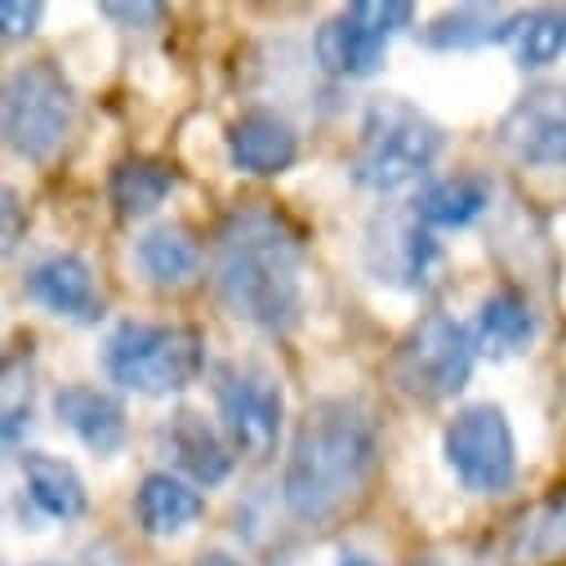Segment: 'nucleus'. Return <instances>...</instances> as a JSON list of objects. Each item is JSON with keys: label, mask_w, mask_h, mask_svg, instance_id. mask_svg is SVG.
Returning a JSON list of instances; mask_svg holds the SVG:
<instances>
[{"label": "nucleus", "mask_w": 566, "mask_h": 566, "mask_svg": "<svg viewBox=\"0 0 566 566\" xmlns=\"http://www.w3.org/2000/svg\"><path fill=\"white\" fill-rule=\"evenodd\" d=\"M210 272L223 308L237 322L263 335H286L300 326L308 300V254L300 228L281 210L263 201L232 210L214 237Z\"/></svg>", "instance_id": "1"}, {"label": "nucleus", "mask_w": 566, "mask_h": 566, "mask_svg": "<svg viewBox=\"0 0 566 566\" xmlns=\"http://www.w3.org/2000/svg\"><path fill=\"white\" fill-rule=\"evenodd\" d=\"M379 423L361 401L326 397L313 401L281 469V504L295 522L322 526L339 517L375 478Z\"/></svg>", "instance_id": "2"}, {"label": "nucleus", "mask_w": 566, "mask_h": 566, "mask_svg": "<svg viewBox=\"0 0 566 566\" xmlns=\"http://www.w3.org/2000/svg\"><path fill=\"white\" fill-rule=\"evenodd\" d=\"M442 148L447 134L429 112L406 98H370L353 148V179L379 197L401 192L433 170Z\"/></svg>", "instance_id": "3"}, {"label": "nucleus", "mask_w": 566, "mask_h": 566, "mask_svg": "<svg viewBox=\"0 0 566 566\" xmlns=\"http://www.w3.org/2000/svg\"><path fill=\"white\" fill-rule=\"evenodd\" d=\"M103 370L112 384L138 397H175L206 370V339L192 326L120 322L103 344Z\"/></svg>", "instance_id": "4"}, {"label": "nucleus", "mask_w": 566, "mask_h": 566, "mask_svg": "<svg viewBox=\"0 0 566 566\" xmlns=\"http://www.w3.org/2000/svg\"><path fill=\"white\" fill-rule=\"evenodd\" d=\"M0 107H6V144L23 161H50L76 125V90L50 59L14 67Z\"/></svg>", "instance_id": "5"}, {"label": "nucleus", "mask_w": 566, "mask_h": 566, "mask_svg": "<svg viewBox=\"0 0 566 566\" xmlns=\"http://www.w3.org/2000/svg\"><path fill=\"white\" fill-rule=\"evenodd\" d=\"M473 361H478L473 326H464L447 313H429L401 339L392 375H397L401 392H410L419 401H447L469 388Z\"/></svg>", "instance_id": "6"}, {"label": "nucleus", "mask_w": 566, "mask_h": 566, "mask_svg": "<svg viewBox=\"0 0 566 566\" xmlns=\"http://www.w3.org/2000/svg\"><path fill=\"white\" fill-rule=\"evenodd\" d=\"M214 406L223 419V433L237 455L268 460L281 442L286 423V392L268 366L254 361H228L214 370Z\"/></svg>", "instance_id": "7"}, {"label": "nucleus", "mask_w": 566, "mask_h": 566, "mask_svg": "<svg viewBox=\"0 0 566 566\" xmlns=\"http://www.w3.org/2000/svg\"><path fill=\"white\" fill-rule=\"evenodd\" d=\"M442 455L464 491L473 495H500L517 482V438L500 406L478 401L455 410V419L442 433Z\"/></svg>", "instance_id": "8"}, {"label": "nucleus", "mask_w": 566, "mask_h": 566, "mask_svg": "<svg viewBox=\"0 0 566 566\" xmlns=\"http://www.w3.org/2000/svg\"><path fill=\"white\" fill-rule=\"evenodd\" d=\"M410 23H415V6H406V0H357V6L339 10L317 28L313 41L317 63L344 81L375 76L388 54V41Z\"/></svg>", "instance_id": "9"}, {"label": "nucleus", "mask_w": 566, "mask_h": 566, "mask_svg": "<svg viewBox=\"0 0 566 566\" xmlns=\"http://www.w3.org/2000/svg\"><path fill=\"white\" fill-rule=\"evenodd\" d=\"M366 268L379 286L392 291H429L442 268V245L433 228L415 214V206H388L366 223L361 241Z\"/></svg>", "instance_id": "10"}, {"label": "nucleus", "mask_w": 566, "mask_h": 566, "mask_svg": "<svg viewBox=\"0 0 566 566\" xmlns=\"http://www.w3.org/2000/svg\"><path fill=\"white\" fill-rule=\"evenodd\" d=\"M500 148L522 166H566V85L526 90L500 120Z\"/></svg>", "instance_id": "11"}, {"label": "nucleus", "mask_w": 566, "mask_h": 566, "mask_svg": "<svg viewBox=\"0 0 566 566\" xmlns=\"http://www.w3.org/2000/svg\"><path fill=\"white\" fill-rule=\"evenodd\" d=\"M223 138H228V161L241 175L272 179V175H286L300 161V134H295V125L281 112H268V107L241 112L228 125Z\"/></svg>", "instance_id": "12"}, {"label": "nucleus", "mask_w": 566, "mask_h": 566, "mask_svg": "<svg viewBox=\"0 0 566 566\" xmlns=\"http://www.w3.org/2000/svg\"><path fill=\"white\" fill-rule=\"evenodd\" d=\"M23 295L67 322H98L103 317V295L94 286V272L81 254H45L28 276H23Z\"/></svg>", "instance_id": "13"}, {"label": "nucleus", "mask_w": 566, "mask_h": 566, "mask_svg": "<svg viewBox=\"0 0 566 566\" xmlns=\"http://www.w3.org/2000/svg\"><path fill=\"white\" fill-rule=\"evenodd\" d=\"M54 415L63 429L94 455H116L125 442H129V423H125V406L94 388V384H63L54 392Z\"/></svg>", "instance_id": "14"}, {"label": "nucleus", "mask_w": 566, "mask_h": 566, "mask_svg": "<svg viewBox=\"0 0 566 566\" xmlns=\"http://www.w3.org/2000/svg\"><path fill=\"white\" fill-rule=\"evenodd\" d=\"M134 517L153 539H175L206 517V495L175 473H148L134 495Z\"/></svg>", "instance_id": "15"}, {"label": "nucleus", "mask_w": 566, "mask_h": 566, "mask_svg": "<svg viewBox=\"0 0 566 566\" xmlns=\"http://www.w3.org/2000/svg\"><path fill=\"white\" fill-rule=\"evenodd\" d=\"M23 486H28V500L50 517V522H76L85 509H90V491H85V478L59 460V455H45V451H23Z\"/></svg>", "instance_id": "16"}, {"label": "nucleus", "mask_w": 566, "mask_h": 566, "mask_svg": "<svg viewBox=\"0 0 566 566\" xmlns=\"http://www.w3.org/2000/svg\"><path fill=\"white\" fill-rule=\"evenodd\" d=\"M495 201V184L491 175H478V170H464V175H451V179H438L419 192L415 214L429 223V228H469L478 223Z\"/></svg>", "instance_id": "17"}, {"label": "nucleus", "mask_w": 566, "mask_h": 566, "mask_svg": "<svg viewBox=\"0 0 566 566\" xmlns=\"http://www.w3.org/2000/svg\"><path fill=\"white\" fill-rule=\"evenodd\" d=\"M166 442L179 460V469L197 482V486H219L232 473V442H223L197 410H179L166 429Z\"/></svg>", "instance_id": "18"}, {"label": "nucleus", "mask_w": 566, "mask_h": 566, "mask_svg": "<svg viewBox=\"0 0 566 566\" xmlns=\"http://www.w3.org/2000/svg\"><path fill=\"white\" fill-rule=\"evenodd\" d=\"M535 331H539V317L531 308L526 295L517 291H495L482 308H478V322H473V335H478V353L504 361V357H517L535 344Z\"/></svg>", "instance_id": "19"}, {"label": "nucleus", "mask_w": 566, "mask_h": 566, "mask_svg": "<svg viewBox=\"0 0 566 566\" xmlns=\"http://www.w3.org/2000/svg\"><path fill=\"white\" fill-rule=\"evenodd\" d=\"M134 259L153 286H188L201 272V245L184 223H157L138 237Z\"/></svg>", "instance_id": "20"}, {"label": "nucleus", "mask_w": 566, "mask_h": 566, "mask_svg": "<svg viewBox=\"0 0 566 566\" xmlns=\"http://www.w3.org/2000/svg\"><path fill=\"white\" fill-rule=\"evenodd\" d=\"M513 566H557L566 562V486H557L548 500H539L509 539Z\"/></svg>", "instance_id": "21"}, {"label": "nucleus", "mask_w": 566, "mask_h": 566, "mask_svg": "<svg viewBox=\"0 0 566 566\" xmlns=\"http://www.w3.org/2000/svg\"><path fill=\"white\" fill-rule=\"evenodd\" d=\"M517 14H509L504 6H460L442 19H433L423 28V45L433 50H482L495 41H513Z\"/></svg>", "instance_id": "22"}, {"label": "nucleus", "mask_w": 566, "mask_h": 566, "mask_svg": "<svg viewBox=\"0 0 566 566\" xmlns=\"http://www.w3.org/2000/svg\"><path fill=\"white\" fill-rule=\"evenodd\" d=\"M175 170L166 161L153 157H125L112 170V206L120 219H148L166 206V197L175 192Z\"/></svg>", "instance_id": "23"}, {"label": "nucleus", "mask_w": 566, "mask_h": 566, "mask_svg": "<svg viewBox=\"0 0 566 566\" xmlns=\"http://www.w3.org/2000/svg\"><path fill=\"white\" fill-rule=\"evenodd\" d=\"M513 59L522 72H539L548 63L562 59L566 50V14L562 10H531V14H517V28H513Z\"/></svg>", "instance_id": "24"}, {"label": "nucleus", "mask_w": 566, "mask_h": 566, "mask_svg": "<svg viewBox=\"0 0 566 566\" xmlns=\"http://www.w3.org/2000/svg\"><path fill=\"white\" fill-rule=\"evenodd\" d=\"M41 14H45L41 0H6V6H0V28H6V41L32 36L36 23H41Z\"/></svg>", "instance_id": "25"}, {"label": "nucleus", "mask_w": 566, "mask_h": 566, "mask_svg": "<svg viewBox=\"0 0 566 566\" xmlns=\"http://www.w3.org/2000/svg\"><path fill=\"white\" fill-rule=\"evenodd\" d=\"M161 6H103V19H112V23H125V28H157L161 23Z\"/></svg>", "instance_id": "26"}, {"label": "nucleus", "mask_w": 566, "mask_h": 566, "mask_svg": "<svg viewBox=\"0 0 566 566\" xmlns=\"http://www.w3.org/2000/svg\"><path fill=\"white\" fill-rule=\"evenodd\" d=\"M23 210H19V192L14 188H6V254L19 245V232H23Z\"/></svg>", "instance_id": "27"}, {"label": "nucleus", "mask_w": 566, "mask_h": 566, "mask_svg": "<svg viewBox=\"0 0 566 566\" xmlns=\"http://www.w3.org/2000/svg\"><path fill=\"white\" fill-rule=\"evenodd\" d=\"M192 566H245V562L232 557V553H206V557H197Z\"/></svg>", "instance_id": "28"}, {"label": "nucleus", "mask_w": 566, "mask_h": 566, "mask_svg": "<svg viewBox=\"0 0 566 566\" xmlns=\"http://www.w3.org/2000/svg\"><path fill=\"white\" fill-rule=\"evenodd\" d=\"M339 566H379V562H370L366 553H344V557H339Z\"/></svg>", "instance_id": "29"}, {"label": "nucleus", "mask_w": 566, "mask_h": 566, "mask_svg": "<svg viewBox=\"0 0 566 566\" xmlns=\"http://www.w3.org/2000/svg\"><path fill=\"white\" fill-rule=\"evenodd\" d=\"M36 566H63V562H36Z\"/></svg>", "instance_id": "30"}, {"label": "nucleus", "mask_w": 566, "mask_h": 566, "mask_svg": "<svg viewBox=\"0 0 566 566\" xmlns=\"http://www.w3.org/2000/svg\"><path fill=\"white\" fill-rule=\"evenodd\" d=\"M415 566H438V562H415Z\"/></svg>", "instance_id": "31"}, {"label": "nucleus", "mask_w": 566, "mask_h": 566, "mask_svg": "<svg viewBox=\"0 0 566 566\" xmlns=\"http://www.w3.org/2000/svg\"><path fill=\"white\" fill-rule=\"evenodd\" d=\"M562 14H566V10H562Z\"/></svg>", "instance_id": "32"}]
</instances>
